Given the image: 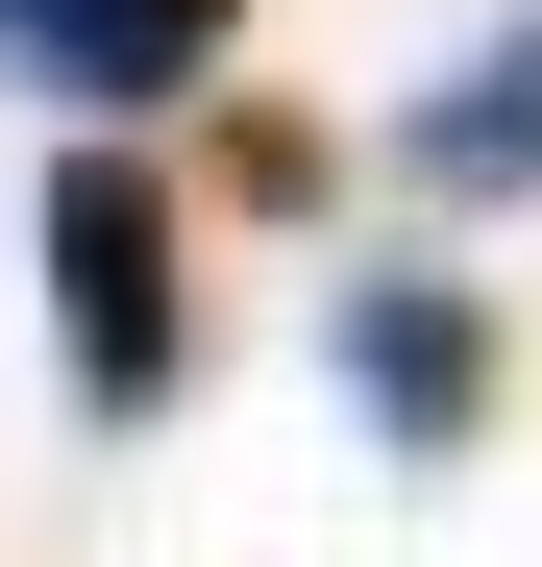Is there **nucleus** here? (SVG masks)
<instances>
[{
	"instance_id": "1",
	"label": "nucleus",
	"mask_w": 542,
	"mask_h": 567,
	"mask_svg": "<svg viewBox=\"0 0 542 567\" xmlns=\"http://www.w3.org/2000/svg\"><path fill=\"white\" fill-rule=\"evenodd\" d=\"M50 370H74V420H173V370H198L148 148H50Z\"/></svg>"
},
{
	"instance_id": "2",
	"label": "nucleus",
	"mask_w": 542,
	"mask_h": 567,
	"mask_svg": "<svg viewBox=\"0 0 542 567\" xmlns=\"http://www.w3.org/2000/svg\"><path fill=\"white\" fill-rule=\"evenodd\" d=\"M321 346H345V420H371L395 468H444V444L493 420V297H469L444 247H371V271L321 297Z\"/></svg>"
},
{
	"instance_id": "3",
	"label": "nucleus",
	"mask_w": 542,
	"mask_h": 567,
	"mask_svg": "<svg viewBox=\"0 0 542 567\" xmlns=\"http://www.w3.org/2000/svg\"><path fill=\"white\" fill-rule=\"evenodd\" d=\"M222 50H247V0H0V74H25V100H100V148L148 100H198Z\"/></svg>"
},
{
	"instance_id": "4",
	"label": "nucleus",
	"mask_w": 542,
	"mask_h": 567,
	"mask_svg": "<svg viewBox=\"0 0 542 567\" xmlns=\"http://www.w3.org/2000/svg\"><path fill=\"white\" fill-rule=\"evenodd\" d=\"M395 173L419 198H542V0L444 74V100H395Z\"/></svg>"
}]
</instances>
